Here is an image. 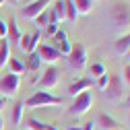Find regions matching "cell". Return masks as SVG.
<instances>
[{"label": "cell", "instance_id": "cell-1", "mask_svg": "<svg viewBox=\"0 0 130 130\" xmlns=\"http://www.w3.org/2000/svg\"><path fill=\"white\" fill-rule=\"evenodd\" d=\"M107 19H109L111 27H116V29H128L130 27V6L126 2H113L109 6Z\"/></svg>", "mask_w": 130, "mask_h": 130}, {"label": "cell", "instance_id": "cell-2", "mask_svg": "<svg viewBox=\"0 0 130 130\" xmlns=\"http://www.w3.org/2000/svg\"><path fill=\"white\" fill-rule=\"evenodd\" d=\"M25 107H47V105H62L60 97H54L47 91H35L29 99L23 103Z\"/></svg>", "mask_w": 130, "mask_h": 130}, {"label": "cell", "instance_id": "cell-3", "mask_svg": "<svg viewBox=\"0 0 130 130\" xmlns=\"http://www.w3.org/2000/svg\"><path fill=\"white\" fill-rule=\"evenodd\" d=\"M124 83H122V78L120 74H109V83L105 85L103 89V97L107 101H120L122 97H124Z\"/></svg>", "mask_w": 130, "mask_h": 130}, {"label": "cell", "instance_id": "cell-4", "mask_svg": "<svg viewBox=\"0 0 130 130\" xmlns=\"http://www.w3.org/2000/svg\"><path fill=\"white\" fill-rule=\"evenodd\" d=\"M93 105V93L91 91H83L80 95H76L72 99V105L68 107V113L70 116H83V113H87Z\"/></svg>", "mask_w": 130, "mask_h": 130}, {"label": "cell", "instance_id": "cell-5", "mask_svg": "<svg viewBox=\"0 0 130 130\" xmlns=\"http://www.w3.org/2000/svg\"><path fill=\"white\" fill-rule=\"evenodd\" d=\"M68 64H70V68L74 70H80V68H85V64H87V52H85V45L83 43H72L70 45V52L66 56Z\"/></svg>", "mask_w": 130, "mask_h": 130}, {"label": "cell", "instance_id": "cell-6", "mask_svg": "<svg viewBox=\"0 0 130 130\" xmlns=\"http://www.w3.org/2000/svg\"><path fill=\"white\" fill-rule=\"evenodd\" d=\"M21 85V78L12 72H6L0 76V97H14L19 91Z\"/></svg>", "mask_w": 130, "mask_h": 130}, {"label": "cell", "instance_id": "cell-7", "mask_svg": "<svg viewBox=\"0 0 130 130\" xmlns=\"http://www.w3.org/2000/svg\"><path fill=\"white\" fill-rule=\"evenodd\" d=\"M62 80V70L58 66H47L45 72L39 78V91H47V89H54L58 83Z\"/></svg>", "mask_w": 130, "mask_h": 130}, {"label": "cell", "instance_id": "cell-8", "mask_svg": "<svg viewBox=\"0 0 130 130\" xmlns=\"http://www.w3.org/2000/svg\"><path fill=\"white\" fill-rule=\"evenodd\" d=\"M50 4H52V0H31L29 4H25L21 8V14H23V19L33 21L37 14H41L45 8H50Z\"/></svg>", "mask_w": 130, "mask_h": 130}, {"label": "cell", "instance_id": "cell-9", "mask_svg": "<svg viewBox=\"0 0 130 130\" xmlns=\"http://www.w3.org/2000/svg\"><path fill=\"white\" fill-rule=\"evenodd\" d=\"M35 54H37V58H39L41 62L50 64V66H54V64L60 60L58 50H56L54 45H47V43H39V45H37V50H35Z\"/></svg>", "mask_w": 130, "mask_h": 130}, {"label": "cell", "instance_id": "cell-10", "mask_svg": "<svg viewBox=\"0 0 130 130\" xmlns=\"http://www.w3.org/2000/svg\"><path fill=\"white\" fill-rule=\"evenodd\" d=\"M19 45L25 54H33L39 45V33H23L19 39Z\"/></svg>", "mask_w": 130, "mask_h": 130}, {"label": "cell", "instance_id": "cell-11", "mask_svg": "<svg viewBox=\"0 0 130 130\" xmlns=\"http://www.w3.org/2000/svg\"><path fill=\"white\" fill-rule=\"evenodd\" d=\"M95 124L99 126L101 130H116V128H120V122H118L116 118H111L109 113H105V111L97 113V118H95Z\"/></svg>", "mask_w": 130, "mask_h": 130}, {"label": "cell", "instance_id": "cell-12", "mask_svg": "<svg viewBox=\"0 0 130 130\" xmlns=\"http://www.w3.org/2000/svg\"><path fill=\"white\" fill-rule=\"evenodd\" d=\"M52 41L54 43H58V47H56V50H58V54L62 56H68V52H70V41H68V35L66 33H64V31H58V33L56 35H52Z\"/></svg>", "mask_w": 130, "mask_h": 130}, {"label": "cell", "instance_id": "cell-13", "mask_svg": "<svg viewBox=\"0 0 130 130\" xmlns=\"http://www.w3.org/2000/svg\"><path fill=\"white\" fill-rule=\"evenodd\" d=\"M93 87V80L89 78V76H85V78H78V80H74V83L68 87V93L70 95H80V93H83V91H89Z\"/></svg>", "mask_w": 130, "mask_h": 130}, {"label": "cell", "instance_id": "cell-14", "mask_svg": "<svg viewBox=\"0 0 130 130\" xmlns=\"http://www.w3.org/2000/svg\"><path fill=\"white\" fill-rule=\"evenodd\" d=\"M21 31H19V27H17V21L14 19H8V25H6V39L8 41H14V43H19V39H21Z\"/></svg>", "mask_w": 130, "mask_h": 130}, {"label": "cell", "instance_id": "cell-15", "mask_svg": "<svg viewBox=\"0 0 130 130\" xmlns=\"http://www.w3.org/2000/svg\"><path fill=\"white\" fill-rule=\"evenodd\" d=\"M113 50H116V54L124 56L130 50V33H126V35H122V37H118L116 41H113Z\"/></svg>", "mask_w": 130, "mask_h": 130}, {"label": "cell", "instance_id": "cell-16", "mask_svg": "<svg viewBox=\"0 0 130 130\" xmlns=\"http://www.w3.org/2000/svg\"><path fill=\"white\" fill-rule=\"evenodd\" d=\"M8 60H10V41L4 37V39H0V68L6 66Z\"/></svg>", "mask_w": 130, "mask_h": 130}, {"label": "cell", "instance_id": "cell-17", "mask_svg": "<svg viewBox=\"0 0 130 130\" xmlns=\"http://www.w3.org/2000/svg\"><path fill=\"white\" fill-rule=\"evenodd\" d=\"M50 10L54 12V17L58 19V23L66 21V6H64V0H54V4H52Z\"/></svg>", "mask_w": 130, "mask_h": 130}, {"label": "cell", "instance_id": "cell-18", "mask_svg": "<svg viewBox=\"0 0 130 130\" xmlns=\"http://www.w3.org/2000/svg\"><path fill=\"white\" fill-rule=\"evenodd\" d=\"M76 14H89L93 10V0H72Z\"/></svg>", "mask_w": 130, "mask_h": 130}, {"label": "cell", "instance_id": "cell-19", "mask_svg": "<svg viewBox=\"0 0 130 130\" xmlns=\"http://www.w3.org/2000/svg\"><path fill=\"white\" fill-rule=\"evenodd\" d=\"M23 109H25L23 103H14V105H12V111H10V124H12V126H19V124H21Z\"/></svg>", "mask_w": 130, "mask_h": 130}, {"label": "cell", "instance_id": "cell-20", "mask_svg": "<svg viewBox=\"0 0 130 130\" xmlns=\"http://www.w3.org/2000/svg\"><path fill=\"white\" fill-rule=\"evenodd\" d=\"M27 68H25V62H21L19 58H10L8 60V72H12V74H23Z\"/></svg>", "mask_w": 130, "mask_h": 130}, {"label": "cell", "instance_id": "cell-21", "mask_svg": "<svg viewBox=\"0 0 130 130\" xmlns=\"http://www.w3.org/2000/svg\"><path fill=\"white\" fill-rule=\"evenodd\" d=\"M33 21H35V27L37 29H45L47 25H50V8H45L41 14H37Z\"/></svg>", "mask_w": 130, "mask_h": 130}, {"label": "cell", "instance_id": "cell-22", "mask_svg": "<svg viewBox=\"0 0 130 130\" xmlns=\"http://www.w3.org/2000/svg\"><path fill=\"white\" fill-rule=\"evenodd\" d=\"M107 70H105V66H103V64L101 62H95V64H91V66H89V74L93 76V78H99L101 74H105Z\"/></svg>", "mask_w": 130, "mask_h": 130}, {"label": "cell", "instance_id": "cell-23", "mask_svg": "<svg viewBox=\"0 0 130 130\" xmlns=\"http://www.w3.org/2000/svg\"><path fill=\"white\" fill-rule=\"evenodd\" d=\"M64 6H66V21L74 23L78 14H76V8H74V4H72V0H64Z\"/></svg>", "mask_w": 130, "mask_h": 130}, {"label": "cell", "instance_id": "cell-24", "mask_svg": "<svg viewBox=\"0 0 130 130\" xmlns=\"http://www.w3.org/2000/svg\"><path fill=\"white\" fill-rule=\"evenodd\" d=\"M39 64H41V60H39V58H37V54L33 52V54H29V56H27V64H25V68L37 70V68H39Z\"/></svg>", "mask_w": 130, "mask_h": 130}, {"label": "cell", "instance_id": "cell-25", "mask_svg": "<svg viewBox=\"0 0 130 130\" xmlns=\"http://www.w3.org/2000/svg\"><path fill=\"white\" fill-rule=\"evenodd\" d=\"M27 128H29V130H45L47 124H43V122H39V120H35V118H29V120H27Z\"/></svg>", "mask_w": 130, "mask_h": 130}, {"label": "cell", "instance_id": "cell-26", "mask_svg": "<svg viewBox=\"0 0 130 130\" xmlns=\"http://www.w3.org/2000/svg\"><path fill=\"white\" fill-rule=\"evenodd\" d=\"M120 78H122V83H124V85H128V87H130V62L124 66V70H122Z\"/></svg>", "mask_w": 130, "mask_h": 130}, {"label": "cell", "instance_id": "cell-27", "mask_svg": "<svg viewBox=\"0 0 130 130\" xmlns=\"http://www.w3.org/2000/svg\"><path fill=\"white\" fill-rule=\"evenodd\" d=\"M107 83H109V74L105 72V74H101L99 78H97V83H95V85H97V89H99V91H103Z\"/></svg>", "mask_w": 130, "mask_h": 130}, {"label": "cell", "instance_id": "cell-28", "mask_svg": "<svg viewBox=\"0 0 130 130\" xmlns=\"http://www.w3.org/2000/svg\"><path fill=\"white\" fill-rule=\"evenodd\" d=\"M45 31H47V35H50V37H52V35H56L58 31H60V23H50V25L45 27Z\"/></svg>", "mask_w": 130, "mask_h": 130}, {"label": "cell", "instance_id": "cell-29", "mask_svg": "<svg viewBox=\"0 0 130 130\" xmlns=\"http://www.w3.org/2000/svg\"><path fill=\"white\" fill-rule=\"evenodd\" d=\"M4 37H6V23L0 21V39H4Z\"/></svg>", "mask_w": 130, "mask_h": 130}, {"label": "cell", "instance_id": "cell-30", "mask_svg": "<svg viewBox=\"0 0 130 130\" xmlns=\"http://www.w3.org/2000/svg\"><path fill=\"white\" fill-rule=\"evenodd\" d=\"M93 128H95V122H85V126L80 130H93Z\"/></svg>", "mask_w": 130, "mask_h": 130}, {"label": "cell", "instance_id": "cell-31", "mask_svg": "<svg viewBox=\"0 0 130 130\" xmlns=\"http://www.w3.org/2000/svg\"><path fill=\"white\" fill-rule=\"evenodd\" d=\"M4 109V97H0V111Z\"/></svg>", "mask_w": 130, "mask_h": 130}, {"label": "cell", "instance_id": "cell-32", "mask_svg": "<svg viewBox=\"0 0 130 130\" xmlns=\"http://www.w3.org/2000/svg\"><path fill=\"white\" fill-rule=\"evenodd\" d=\"M0 130H4V122H2V116H0Z\"/></svg>", "mask_w": 130, "mask_h": 130}, {"label": "cell", "instance_id": "cell-33", "mask_svg": "<svg viewBox=\"0 0 130 130\" xmlns=\"http://www.w3.org/2000/svg\"><path fill=\"white\" fill-rule=\"evenodd\" d=\"M45 130H56V128H54V126H50V124H47V128H45Z\"/></svg>", "mask_w": 130, "mask_h": 130}, {"label": "cell", "instance_id": "cell-34", "mask_svg": "<svg viewBox=\"0 0 130 130\" xmlns=\"http://www.w3.org/2000/svg\"><path fill=\"white\" fill-rule=\"evenodd\" d=\"M124 56H126V58H128V60H130V50H128V52H126V54H124Z\"/></svg>", "mask_w": 130, "mask_h": 130}, {"label": "cell", "instance_id": "cell-35", "mask_svg": "<svg viewBox=\"0 0 130 130\" xmlns=\"http://www.w3.org/2000/svg\"><path fill=\"white\" fill-rule=\"evenodd\" d=\"M68 130H80V128H76V126H74V128H68Z\"/></svg>", "mask_w": 130, "mask_h": 130}, {"label": "cell", "instance_id": "cell-36", "mask_svg": "<svg viewBox=\"0 0 130 130\" xmlns=\"http://www.w3.org/2000/svg\"><path fill=\"white\" fill-rule=\"evenodd\" d=\"M2 4H4V0H0V6H2Z\"/></svg>", "mask_w": 130, "mask_h": 130}, {"label": "cell", "instance_id": "cell-37", "mask_svg": "<svg viewBox=\"0 0 130 130\" xmlns=\"http://www.w3.org/2000/svg\"><path fill=\"white\" fill-rule=\"evenodd\" d=\"M128 122H130V113H128Z\"/></svg>", "mask_w": 130, "mask_h": 130}, {"label": "cell", "instance_id": "cell-38", "mask_svg": "<svg viewBox=\"0 0 130 130\" xmlns=\"http://www.w3.org/2000/svg\"><path fill=\"white\" fill-rule=\"evenodd\" d=\"M128 103H130V97H128Z\"/></svg>", "mask_w": 130, "mask_h": 130}, {"label": "cell", "instance_id": "cell-39", "mask_svg": "<svg viewBox=\"0 0 130 130\" xmlns=\"http://www.w3.org/2000/svg\"><path fill=\"white\" fill-rule=\"evenodd\" d=\"M116 130H122V128H116Z\"/></svg>", "mask_w": 130, "mask_h": 130}]
</instances>
